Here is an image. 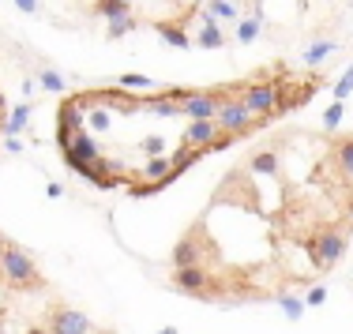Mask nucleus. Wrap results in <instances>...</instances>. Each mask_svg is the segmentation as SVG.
I'll return each mask as SVG.
<instances>
[{
    "label": "nucleus",
    "mask_w": 353,
    "mask_h": 334,
    "mask_svg": "<svg viewBox=\"0 0 353 334\" xmlns=\"http://www.w3.org/2000/svg\"><path fill=\"white\" fill-rule=\"evenodd\" d=\"M117 87H124V90H150V87H154V79H150V75H117Z\"/></svg>",
    "instance_id": "25"
},
{
    "label": "nucleus",
    "mask_w": 353,
    "mask_h": 334,
    "mask_svg": "<svg viewBox=\"0 0 353 334\" xmlns=\"http://www.w3.org/2000/svg\"><path fill=\"white\" fill-rule=\"evenodd\" d=\"M342 113H346V105L334 98V102L327 105V113H323V132H334V128H339V124H342Z\"/></svg>",
    "instance_id": "26"
},
{
    "label": "nucleus",
    "mask_w": 353,
    "mask_h": 334,
    "mask_svg": "<svg viewBox=\"0 0 353 334\" xmlns=\"http://www.w3.org/2000/svg\"><path fill=\"white\" fill-rule=\"evenodd\" d=\"M203 12H211L214 19H225V23H237V19H241V15H237V4H230V0H207Z\"/></svg>",
    "instance_id": "22"
},
{
    "label": "nucleus",
    "mask_w": 353,
    "mask_h": 334,
    "mask_svg": "<svg viewBox=\"0 0 353 334\" xmlns=\"http://www.w3.org/2000/svg\"><path fill=\"white\" fill-rule=\"evenodd\" d=\"M143 109H150L154 116H181V102L162 90V94H147V98H143Z\"/></svg>",
    "instance_id": "14"
},
{
    "label": "nucleus",
    "mask_w": 353,
    "mask_h": 334,
    "mask_svg": "<svg viewBox=\"0 0 353 334\" xmlns=\"http://www.w3.org/2000/svg\"><path fill=\"white\" fill-rule=\"evenodd\" d=\"M23 334H49V327H46V323H27V331H23Z\"/></svg>",
    "instance_id": "32"
},
{
    "label": "nucleus",
    "mask_w": 353,
    "mask_h": 334,
    "mask_svg": "<svg viewBox=\"0 0 353 334\" xmlns=\"http://www.w3.org/2000/svg\"><path fill=\"white\" fill-rule=\"evenodd\" d=\"M41 323L49 327V334H98L94 323H90L79 308L64 304V300H53V304L46 308V320Z\"/></svg>",
    "instance_id": "6"
},
{
    "label": "nucleus",
    "mask_w": 353,
    "mask_h": 334,
    "mask_svg": "<svg viewBox=\"0 0 353 334\" xmlns=\"http://www.w3.org/2000/svg\"><path fill=\"white\" fill-rule=\"evenodd\" d=\"M199 158H207V154H203V147L181 143V147H176V154H170V162H173V173H176V177H184V173H188L192 165L199 162Z\"/></svg>",
    "instance_id": "13"
},
{
    "label": "nucleus",
    "mask_w": 353,
    "mask_h": 334,
    "mask_svg": "<svg viewBox=\"0 0 353 334\" xmlns=\"http://www.w3.org/2000/svg\"><path fill=\"white\" fill-rule=\"evenodd\" d=\"M154 30H158V38H162L165 45H173V49H192V45H196V41H192L188 34H184V23L158 19V23H154Z\"/></svg>",
    "instance_id": "12"
},
{
    "label": "nucleus",
    "mask_w": 353,
    "mask_h": 334,
    "mask_svg": "<svg viewBox=\"0 0 353 334\" xmlns=\"http://www.w3.org/2000/svg\"><path fill=\"white\" fill-rule=\"evenodd\" d=\"M241 102L248 105L252 116H267V121H274V109H279V83H274L271 72H263V83H252L245 79V94H241Z\"/></svg>",
    "instance_id": "4"
},
{
    "label": "nucleus",
    "mask_w": 353,
    "mask_h": 334,
    "mask_svg": "<svg viewBox=\"0 0 353 334\" xmlns=\"http://www.w3.org/2000/svg\"><path fill=\"white\" fill-rule=\"evenodd\" d=\"M158 334H176V327H165V331H158Z\"/></svg>",
    "instance_id": "36"
},
{
    "label": "nucleus",
    "mask_w": 353,
    "mask_h": 334,
    "mask_svg": "<svg viewBox=\"0 0 353 334\" xmlns=\"http://www.w3.org/2000/svg\"><path fill=\"white\" fill-rule=\"evenodd\" d=\"M98 334H117V331H98Z\"/></svg>",
    "instance_id": "37"
},
{
    "label": "nucleus",
    "mask_w": 353,
    "mask_h": 334,
    "mask_svg": "<svg viewBox=\"0 0 353 334\" xmlns=\"http://www.w3.org/2000/svg\"><path fill=\"white\" fill-rule=\"evenodd\" d=\"M271 300H274V304H279L282 312H285V320H290V323H297L301 315H305V308H308L305 300H301V297H293V293H274Z\"/></svg>",
    "instance_id": "18"
},
{
    "label": "nucleus",
    "mask_w": 353,
    "mask_h": 334,
    "mask_svg": "<svg viewBox=\"0 0 353 334\" xmlns=\"http://www.w3.org/2000/svg\"><path fill=\"white\" fill-rule=\"evenodd\" d=\"M90 12L98 15V19L113 23V19H124V15H132V4L128 0H94V8Z\"/></svg>",
    "instance_id": "15"
},
{
    "label": "nucleus",
    "mask_w": 353,
    "mask_h": 334,
    "mask_svg": "<svg viewBox=\"0 0 353 334\" xmlns=\"http://www.w3.org/2000/svg\"><path fill=\"white\" fill-rule=\"evenodd\" d=\"M79 128H87V121H83L79 113V98H68V102L61 105V116H57V147H72V136Z\"/></svg>",
    "instance_id": "8"
},
{
    "label": "nucleus",
    "mask_w": 353,
    "mask_h": 334,
    "mask_svg": "<svg viewBox=\"0 0 353 334\" xmlns=\"http://www.w3.org/2000/svg\"><path fill=\"white\" fill-rule=\"evenodd\" d=\"M350 218L353 214H342L339 225H323L319 233H312L308 240V252H312V263L319 271H334L339 260L346 255V244H350Z\"/></svg>",
    "instance_id": "2"
},
{
    "label": "nucleus",
    "mask_w": 353,
    "mask_h": 334,
    "mask_svg": "<svg viewBox=\"0 0 353 334\" xmlns=\"http://www.w3.org/2000/svg\"><path fill=\"white\" fill-rule=\"evenodd\" d=\"M87 121H90V128H94V132H109V109H105V105L90 109V113H87Z\"/></svg>",
    "instance_id": "28"
},
{
    "label": "nucleus",
    "mask_w": 353,
    "mask_h": 334,
    "mask_svg": "<svg viewBox=\"0 0 353 334\" xmlns=\"http://www.w3.org/2000/svg\"><path fill=\"white\" fill-rule=\"evenodd\" d=\"M252 173H279V150H259V154L248 158Z\"/></svg>",
    "instance_id": "20"
},
{
    "label": "nucleus",
    "mask_w": 353,
    "mask_h": 334,
    "mask_svg": "<svg viewBox=\"0 0 353 334\" xmlns=\"http://www.w3.org/2000/svg\"><path fill=\"white\" fill-rule=\"evenodd\" d=\"M334 49H339V45H334L331 38H327V41H312V45L305 49V56H301V61H305L308 68H319V64H327V61H331V53H334Z\"/></svg>",
    "instance_id": "17"
},
{
    "label": "nucleus",
    "mask_w": 353,
    "mask_h": 334,
    "mask_svg": "<svg viewBox=\"0 0 353 334\" xmlns=\"http://www.w3.org/2000/svg\"><path fill=\"white\" fill-rule=\"evenodd\" d=\"M46 191H49L53 199H61V196H64V188H61V185H46Z\"/></svg>",
    "instance_id": "33"
},
{
    "label": "nucleus",
    "mask_w": 353,
    "mask_h": 334,
    "mask_svg": "<svg viewBox=\"0 0 353 334\" xmlns=\"http://www.w3.org/2000/svg\"><path fill=\"white\" fill-rule=\"evenodd\" d=\"M203 260H207V248H203V237H199L196 229L184 233L173 244V255H170L173 267H203Z\"/></svg>",
    "instance_id": "7"
},
{
    "label": "nucleus",
    "mask_w": 353,
    "mask_h": 334,
    "mask_svg": "<svg viewBox=\"0 0 353 334\" xmlns=\"http://www.w3.org/2000/svg\"><path fill=\"white\" fill-rule=\"evenodd\" d=\"M128 4H132V0H128Z\"/></svg>",
    "instance_id": "38"
},
{
    "label": "nucleus",
    "mask_w": 353,
    "mask_h": 334,
    "mask_svg": "<svg viewBox=\"0 0 353 334\" xmlns=\"http://www.w3.org/2000/svg\"><path fill=\"white\" fill-rule=\"evenodd\" d=\"M259 30H263V15L252 12L248 19H237V34L233 38H237V45H252V41L259 38Z\"/></svg>",
    "instance_id": "16"
},
{
    "label": "nucleus",
    "mask_w": 353,
    "mask_h": 334,
    "mask_svg": "<svg viewBox=\"0 0 353 334\" xmlns=\"http://www.w3.org/2000/svg\"><path fill=\"white\" fill-rule=\"evenodd\" d=\"M170 169H173V162H170V158H162V154H158V158H150V162L139 169V177H143V180H162Z\"/></svg>",
    "instance_id": "21"
},
{
    "label": "nucleus",
    "mask_w": 353,
    "mask_h": 334,
    "mask_svg": "<svg viewBox=\"0 0 353 334\" xmlns=\"http://www.w3.org/2000/svg\"><path fill=\"white\" fill-rule=\"evenodd\" d=\"M218 121L214 116H207V121H192L188 124V132H184V143H192V147H207V143H214L218 139Z\"/></svg>",
    "instance_id": "11"
},
{
    "label": "nucleus",
    "mask_w": 353,
    "mask_h": 334,
    "mask_svg": "<svg viewBox=\"0 0 353 334\" xmlns=\"http://www.w3.org/2000/svg\"><path fill=\"white\" fill-rule=\"evenodd\" d=\"M143 150H147L150 158H158V154H162V150H165V143H162V139H158V136H150L147 143H143Z\"/></svg>",
    "instance_id": "30"
},
{
    "label": "nucleus",
    "mask_w": 353,
    "mask_h": 334,
    "mask_svg": "<svg viewBox=\"0 0 353 334\" xmlns=\"http://www.w3.org/2000/svg\"><path fill=\"white\" fill-rule=\"evenodd\" d=\"M199 49H222L225 45V34H222V23L214 19L211 12H203V19H199V34L192 38Z\"/></svg>",
    "instance_id": "10"
},
{
    "label": "nucleus",
    "mask_w": 353,
    "mask_h": 334,
    "mask_svg": "<svg viewBox=\"0 0 353 334\" xmlns=\"http://www.w3.org/2000/svg\"><path fill=\"white\" fill-rule=\"evenodd\" d=\"M214 121H218V128H222V132H230V136L245 139V136H252L256 128H263L267 116H252L248 105L241 102V98H230V102H222V109L214 113Z\"/></svg>",
    "instance_id": "5"
},
{
    "label": "nucleus",
    "mask_w": 353,
    "mask_h": 334,
    "mask_svg": "<svg viewBox=\"0 0 353 334\" xmlns=\"http://www.w3.org/2000/svg\"><path fill=\"white\" fill-rule=\"evenodd\" d=\"M170 286L176 289V293L199 297V300H218V297L225 293L222 278H218V274H211L207 267H173Z\"/></svg>",
    "instance_id": "3"
},
{
    "label": "nucleus",
    "mask_w": 353,
    "mask_h": 334,
    "mask_svg": "<svg viewBox=\"0 0 353 334\" xmlns=\"http://www.w3.org/2000/svg\"><path fill=\"white\" fill-rule=\"evenodd\" d=\"M38 87H46V90H53V94H61V90H64V75L53 72V68H41V72H38Z\"/></svg>",
    "instance_id": "24"
},
{
    "label": "nucleus",
    "mask_w": 353,
    "mask_h": 334,
    "mask_svg": "<svg viewBox=\"0 0 353 334\" xmlns=\"http://www.w3.org/2000/svg\"><path fill=\"white\" fill-rule=\"evenodd\" d=\"M15 8H19V12H27V15H34L38 12V0H15Z\"/></svg>",
    "instance_id": "31"
},
{
    "label": "nucleus",
    "mask_w": 353,
    "mask_h": 334,
    "mask_svg": "<svg viewBox=\"0 0 353 334\" xmlns=\"http://www.w3.org/2000/svg\"><path fill=\"white\" fill-rule=\"evenodd\" d=\"M4 248H8V237H4V233H0V252H4Z\"/></svg>",
    "instance_id": "34"
},
{
    "label": "nucleus",
    "mask_w": 353,
    "mask_h": 334,
    "mask_svg": "<svg viewBox=\"0 0 353 334\" xmlns=\"http://www.w3.org/2000/svg\"><path fill=\"white\" fill-rule=\"evenodd\" d=\"M136 27H139L136 15H124V19H113V23L105 27V38H109V41H117V38H124L128 30H136Z\"/></svg>",
    "instance_id": "23"
},
{
    "label": "nucleus",
    "mask_w": 353,
    "mask_h": 334,
    "mask_svg": "<svg viewBox=\"0 0 353 334\" xmlns=\"http://www.w3.org/2000/svg\"><path fill=\"white\" fill-rule=\"evenodd\" d=\"M0 278H4L8 293H46L49 289V278L38 271V263L23 248H15L12 240L0 252Z\"/></svg>",
    "instance_id": "1"
},
{
    "label": "nucleus",
    "mask_w": 353,
    "mask_h": 334,
    "mask_svg": "<svg viewBox=\"0 0 353 334\" xmlns=\"http://www.w3.org/2000/svg\"><path fill=\"white\" fill-rule=\"evenodd\" d=\"M323 300H327V289H323V286H312V289H308V297H305V304L319 308V304H323Z\"/></svg>",
    "instance_id": "29"
},
{
    "label": "nucleus",
    "mask_w": 353,
    "mask_h": 334,
    "mask_svg": "<svg viewBox=\"0 0 353 334\" xmlns=\"http://www.w3.org/2000/svg\"><path fill=\"white\" fill-rule=\"evenodd\" d=\"M0 334H8V323H4V315H0Z\"/></svg>",
    "instance_id": "35"
},
{
    "label": "nucleus",
    "mask_w": 353,
    "mask_h": 334,
    "mask_svg": "<svg viewBox=\"0 0 353 334\" xmlns=\"http://www.w3.org/2000/svg\"><path fill=\"white\" fill-rule=\"evenodd\" d=\"M30 113H34V105H30V102L15 105V109H12V116H8V121H4V136H19V132L27 128Z\"/></svg>",
    "instance_id": "19"
},
{
    "label": "nucleus",
    "mask_w": 353,
    "mask_h": 334,
    "mask_svg": "<svg viewBox=\"0 0 353 334\" xmlns=\"http://www.w3.org/2000/svg\"><path fill=\"white\" fill-rule=\"evenodd\" d=\"M331 158H334V169L342 173V177L353 185V136H339V139H331Z\"/></svg>",
    "instance_id": "9"
},
{
    "label": "nucleus",
    "mask_w": 353,
    "mask_h": 334,
    "mask_svg": "<svg viewBox=\"0 0 353 334\" xmlns=\"http://www.w3.org/2000/svg\"><path fill=\"white\" fill-rule=\"evenodd\" d=\"M350 94H353V64H350L346 72H342V79L334 83V98H339V102H346Z\"/></svg>",
    "instance_id": "27"
}]
</instances>
